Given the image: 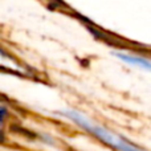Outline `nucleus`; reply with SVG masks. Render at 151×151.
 I'll return each mask as SVG.
<instances>
[{"label": "nucleus", "mask_w": 151, "mask_h": 151, "mask_svg": "<svg viewBox=\"0 0 151 151\" xmlns=\"http://www.w3.org/2000/svg\"><path fill=\"white\" fill-rule=\"evenodd\" d=\"M57 114L64 118L70 119L73 123L80 126L82 130H85L86 133L94 135L96 138H98L99 141L104 142L105 145L113 147V149L117 151H145L139 146L131 143L125 137L119 135V134L109 130V129L105 127V126L98 125L97 122L91 121L88 115L82 114V113L78 111V110H74V109L61 110V111H57Z\"/></svg>", "instance_id": "1"}, {"label": "nucleus", "mask_w": 151, "mask_h": 151, "mask_svg": "<svg viewBox=\"0 0 151 151\" xmlns=\"http://www.w3.org/2000/svg\"><path fill=\"white\" fill-rule=\"evenodd\" d=\"M115 56H117L119 60H122L123 63L129 64V65L138 66V68H141V69L151 72V60H147V58L141 57V56L126 55V53H115Z\"/></svg>", "instance_id": "2"}]
</instances>
